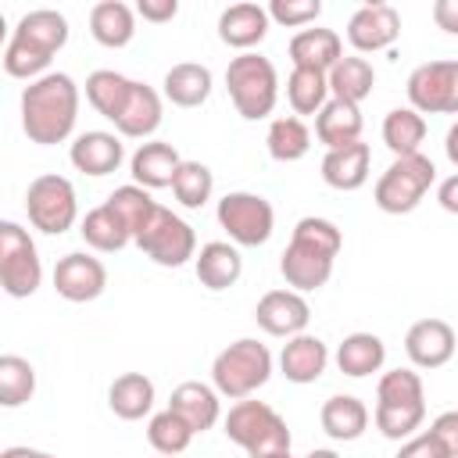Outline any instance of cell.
Returning <instances> with one entry per match:
<instances>
[{
    "mask_svg": "<svg viewBox=\"0 0 458 458\" xmlns=\"http://www.w3.org/2000/svg\"><path fill=\"white\" fill-rule=\"evenodd\" d=\"M107 408L125 419V422H136L143 415H150L154 408V383L143 376V372H122L111 390H107Z\"/></svg>",
    "mask_w": 458,
    "mask_h": 458,
    "instance_id": "obj_32",
    "label": "cell"
},
{
    "mask_svg": "<svg viewBox=\"0 0 458 458\" xmlns=\"http://www.w3.org/2000/svg\"><path fill=\"white\" fill-rule=\"evenodd\" d=\"M79 233H82V240H86L93 250H100V254H114V250H122V247H129V243H132L129 225H125V222L107 208V204H100V208L86 211V218H82Z\"/></svg>",
    "mask_w": 458,
    "mask_h": 458,
    "instance_id": "obj_34",
    "label": "cell"
},
{
    "mask_svg": "<svg viewBox=\"0 0 458 458\" xmlns=\"http://www.w3.org/2000/svg\"><path fill=\"white\" fill-rule=\"evenodd\" d=\"M225 89H229V100L236 107L240 118L247 122H258V118H268L276 100H279V75H276V64L261 54H240L229 61L225 68Z\"/></svg>",
    "mask_w": 458,
    "mask_h": 458,
    "instance_id": "obj_5",
    "label": "cell"
},
{
    "mask_svg": "<svg viewBox=\"0 0 458 458\" xmlns=\"http://www.w3.org/2000/svg\"><path fill=\"white\" fill-rule=\"evenodd\" d=\"M429 433H433V437L444 444V451H447L451 458H458V408H451V411H440V415L433 419Z\"/></svg>",
    "mask_w": 458,
    "mask_h": 458,
    "instance_id": "obj_45",
    "label": "cell"
},
{
    "mask_svg": "<svg viewBox=\"0 0 458 458\" xmlns=\"http://www.w3.org/2000/svg\"><path fill=\"white\" fill-rule=\"evenodd\" d=\"M318 422L326 429V437L333 440H358L365 429H369V408L361 404V397L354 394H333L322 411H318Z\"/></svg>",
    "mask_w": 458,
    "mask_h": 458,
    "instance_id": "obj_29",
    "label": "cell"
},
{
    "mask_svg": "<svg viewBox=\"0 0 458 458\" xmlns=\"http://www.w3.org/2000/svg\"><path fill=\"white\" fill-rule=\"evenodd\" d=\"M344 247V233L336 229V222L308 215L293 225V236L279 258V272L286 279V286H293L297 293L318 290L329 283L333 276V261Z\"/></svg>",
    "mask_w": 458,
    "mask_h": 458,
    "instance_id": "obj_2",
    "label": "cell"
},
{
    "mask_svg": "<svg viewBox=\"0 0 458 458\" xmlns=\"http://www.w3.org/2000/svg\"><path fill=\"white\" fill-rule=\"evenodd\" d=\"M394 458H451V454H447V451H444V444H440V440H437V437L426 429V433L408 437Z\"/></svg>",
    "mask_w": 458,
    "mask_h": 458,
    "instance_id": "obj_44",
    "label": "cell"
},
{
    "mask_svg": "<svg viewBox=\"0 0 458 458\" xmlns=\"http://www.w3.org/2000/svg\"><path fill=\"white\" fill-rule=\"evenodd\" d=\"M68 161L86 172V175H111L118 172V165L125 161V147L114 132H104V129H89V132H79L68 147Z\"/></svg>",
    "mask_w": 458,
    "mask_h": 458,
    "instance_id": "obj_17",
    "label": "cell"
},
{
    "mask_svg": "<svg viewBox=\"0 0 458 458\" xmlns=\"http://www.w3.org/2000/svg\"><path fill=\"white\" fill-rule=\"evenodd\" d=\"M383 361H386V344L376 333H351L336 347V369L344 376H354V379L379 372Z\"/></svg>",
    "mask_w": 458,
    "mask_h": 458,
    "instance_id": "obj_31",
    "label": "cell"
},
{
    "mask_svg": "<svg viewBox=\"0 0 458 458\" xmlns=\"http://www.w3.org/2000/svg\"><path fill=\"white\" fill-rule=\"evenodd\" d=\"M437 200H440V208H444L447 215H458V172L447 175V179L437 186Z\"/></svg>",
    "mask_w": 458,
    "mask_h": 458,
    "instance_id": "obj_48",
    "label": "cell"
},
{
    "mask_svg": "<svg viewBox=\"0 0 458 458\" xmlns=\"http://www.w3.org/2000/svg\"><path fill=\"white\" fill-rule=\"evenodd\" d=\"M254 318L258 326L268 333V336H301L311 322V304L304 301V293L297 290H268L258 308H254Z\"/></svg>",
    "mask_w": 458,
    "mask_h": 458,
    "instance_id": "obj_15",
    "label": "cell"
},
{
    "mask_svg": "<svg viewBox=\"0 0 458 458\" xmlns=\"http://www.w3.org/2000/svg\"><path fill=\"white\" fill-rule=\"evenodd\" d=\"M322 14V4L318 0H272L268 4V18L286 25V29H301V25H311L318 21Z\"/></svg>",
    "mask_w": 458,
    "mask_h": 458,
    "instance_id": "obj_43",
    "label": "cell"
},
{
    "mask_svg": "<svg viewBox=\"0 0 458 458\" xmlns=\"http://www.w3.org/2000/svg\"><path fill=\"white\" fill-rule=\"evenodd\" d=\"M422 140H426V118L415 107H394V111H386V118H383V143L390 147L394 157L419 154Z\"/></svg>",
    "mask_w": 458,
    "mask_h": 458,
    "instance_id": "obj_36",
    "label": "cell"
},
{
    "mask_svg": "<svg viewBox=\"0 0 458 458\" xmlns=\"http://www.w3.org/2000/svg\"><path fill=\"white\" fill-rule=\"evenodd\" d=\"M268 376H272V351L254 336L233 340L211 361V383L229 401H247L254 390L268 383Z\"/></svg>",
    "mask_w": 458,
    "mask_h": 458,
    "instance_id": "obj_4",
    "label": "cell"
},
{
    "mask_svg": "<svg viewBox=\"0 0 458 458\" xmlns=\"http://www.w3.org/2000/svg\"><path fill=\"white\" fill-rule=\"evenodd\" d=\"M215 218L236 247H261V243H268V236L276 229L272 204L261 193H247V190L225 193L215 208Z\"/></svg>",
    "mask_w": 458,
    "mask_h": 458,
    "instance_id": "obj_10",
    "label": "cell"
},
{
    "mask_svg": "<svg viewBox=\"0 0 458 458\" xmlns=\"http://www.w3.org/2000/svg\"><path fill=\"white\" fill-rule=\"evenodd\" d=\"M147 440H150V447H154L157 454L175 458V454H182V451L190 447V440H193V426H190L179 411L165 408V411L150 415V422H147Z\"/></svg>",
    "mask_w": 458,
    "mask_h": 458,
    "instance_id": "obj_39",
    "label": "cell"
},
{
    "mask_svg": "<svg viewBox=\"0 0 458 458\" xmlns=\"http://www.w3.org/2000/svg\"><path fill=\"white\" fill-rule=\"evenodd\" d=\"M211 190H215V175H211L208 165H200V161H182L179 165V172L172 179V193L182 208H190V211L204 208L211 200Z\"/></svg>",
    "mask_w": 458,
    "mask_h": 458,
    "instance_id": "obj_40",
    "label": "cell"
},
{
    "mask_svg": "<svg viewBox=\"0 0 458 458\" xmlns=\"http://www.w3.org/2000/svg\"><path fill=\"white\" fill-rule=\"evenodd\" d=\"M193 268H197L200 286H208V290H229L240 279V272H243V258H240L236 243L211 240V243H204L197 250Z\"/></svg>",
    "mask_w": 458,
    "mask_h": 458,
    "instance_id": "obj_27",
    "label": "cell"
},
{
    "mask_svg": "<svg viewBox=\"0 0 458 458\" xmlns=\"http://www.w3.org/2000/svg\"><path fill=\"white\" fill-rule=\"evenodd\" d=\"M268 7L261 4H229L218 14V39L240 54H250V47H258L268 36Z\"/></svg>",
    "mask_w": 458,
    "mask_h": 458,
    "instance_id": "obj_18",
    "label": "cell"
},
{
    "mask_svg": "<svg viewBox=\"0 0 458 458\" xmlns=\"http://www.w3.org/2000/svg\"><path fill=\"white\" fill-rule=\"evenodd\" d=\"M11 39H21L32 50L54 57L68 43V18L61 11H54V7H36V11H29V14L18 18Z\"/></svg>",
    "mask_w": 458,
    "mask_h": 458,
    "instance_id": "obj_22",
    "label": "cell"
},
{
    "mask_svg": "<svg viewBox=\"0 0 458 458\" xmlns=\"http://www.w3.org/2000/svg\"><path fill=\"white\" fill-rule=\"evenodd\" d=\"M376 86V72L365 57H340L329 72V97L347 100V104H361Z\"/></svg>",
    "mask_w": 458,
    "mask_h": 458,
    "instance_id": "obj_35",
    "label": "cell"
},
{
    "mask_svg": "<svg viewBox=\"0 0 458 458\" xmlns=\"http://www.w3.org/2000/svg\"><path fill=\"white\" fill-rule=\"evenodd\" d=\"M125 225H129V233H132V240H136V233L143 229V222L154 215V208H157V200L150 197V190H143V186H136V182H129V186H118L107 200H104Z\"/></svg>",
    "mask_w": 458,
    "mask_h": 458,
    "instance_id": "obj_42",
    "label": "cell"
},
{
    "mask_svg": "<svg viewBox=\"0 0 458 458\" xmlns=\"http://www.w3.org/2000/svg\"><path fill=\"white\" fill-rule=\"evenodd\" d=\"M154 265L161 268H179L186 265L190 258H197V236H193V225L182 222L179 215H172L168 208H154V215L143 222V229L136 233L132 240Z\"/></svg>",
    "mask_w": 458,
    "mask_h": 458,
    "instance_id": "obj_8",
    "label": "cell"
},
{
    "mask_svg": "<svg viewBox=\"0 0 458 458\" xmlns=\"http://www.w3.org/2000/svg\"><path fill=\"white\" fill-rule=\"evenodd\" d=\"M225 437L243 447L250 458H268L276 451H290V429L283 422V415L265 404V401H236L229 408V415L222 419Z\"/></svg>",
    "mask_w": 458,
    "mask_h": 458,
    "instance_id": "obj_6",
    "label": "cell"
},
{
    "mask_svg": "<svg viewBox=\"0 0 458 458\" xmlns=\"http://www.w3.org/2000/svg\"><path fill=\"white\" fill-rule=\"evenodd\" d=\"M268 458H293L290 451H276V454H268Z\"/></svg>",
    "mask_w": 458,
    "mask_h": 458,
    "instance_id": "obj_52",
    "label": "cell"
},
{
    "mask_svg": "<svg viewBox=\"0 0 458 458\" xmlns=\"http://www.w3.org/2000/svg\"><path fill=\"white\" fill-rule=\"evenodd\" d=\"M304 458H340L336 451H329V447H315V451H308Z\"/></svg>",
    "mask_w": 458,
    "mask_h": 458,
    "instance_id": "obj_51",
    "label": "cell"
},
{
    "mask_svg": "<svg viewBox=\"0 0 458 458\" xmlns=\"http://www.w3.org/2000/svg\"><path fill=\"white\" fill-rule=\"evenodd\" d=\"M43 283V265L32 236L18 222H0V286L7 297H32Z\"/></svg>",
    "mask_w": 458,
    "mask_h": 458,
    "instance_id": "obj_11",
    "label": "cell"
},
{
    "mask_svg": "<svg viewBox=\"0 0 458 458\" xmlns=\"http://www.w3.org/2000/svg\"><path fill=\"white\" fill-rule=\"evenodd\" d=\"M32 394H36V369L18 354H4L0 358V404L18 408Z\"/></svg>",
    "mask_w": 458,
    "mask_h": 458,
    "instance_id": "obj_41",
    "label": "cell"
},
{
    "mask_svg": "<svg viewBox=\"0 0 458 458\" xmlns=\"http://www.w3.org/2000/svg\"><path fill=\"white\" fill-rule=\"evenodd\" d=\"M179 165H182L179 150H175L172 143H165V140H147V143H140L136 154H132V161H129L132 179H136V186H143V190L172 186Z\"/></svg>",
    "mask_w": 458,
    "mask_h": 458,
    "instance_id": "obj_21",
    "label": "cell"
},
{
    "mask_svg": "<svg viewBox=\"0 0 458 458\" xmlns=\"http://www.w3.org/2000/svg\"><path fill=\"white\" fill-rule=\"evenodd\" d=\"M129 86L132 79H125L122 72H111V68H97L89 79H86V100L93 104L97 114H104L107 122L118 118L125 97H129Z\"/></svg>",
    "mask_w": 458,
    "mask_h": 458,
    "instance_id": "obj_38",
    "label": "cell"
},
{
    "mask_svg": "<svg viewBox=\"0 0 458 458\" xmlns=\"http://www.w3.org/2000/svg\"><path fill=\"white\" fill-rule=\"evenodd\" d=\"M408 107L419 114H458V61H426L408 75Z\"/></svg>",
    "mask_w": 458,
    "mask_h": 458,
    "instance_id": "obj_12",
    "label": "cell"
},
{
    "mask_svg": "<svg viewBox=\"0 0 458 458\" xmlns=\"http://www.w3.org/2000/svg\"><path fill=\"white\" fill-rule=\"evenodd\" d=\"M218 397H222V394H218L215 386L197 383V379H186V383H179V386L172 390L168 408L179 411V415L193 426V433H204V429H211V426L222 419V401H218Z\"/></svg>",
    "mask_w": 458,
    "mask_h": 458,
    "instance_id": "obj_23",
    "label": "cell"
},
{
    "mask_svg": "<svg viewBox=\"0 0 458 458\" xmlns=\"http://www.w3.org/2000/svg\"><path fill=\"white\" fill-rule=\"evenodd\" d=\"M401 36V14L390 4H361L347 21V43L358 54L390 50Z\"/></svg>",
    "mask_w": 458,
    "mask_h": 458,
    "instance_id": "obj_14",
    "label": "cell"
},
{
    "mask_svg": "<svg viewBox=\"0 0 458 458\" xmlns=\"http://www.w3.org/2000/svg\"><path fill=\"white\" fill-rule=\"evenodd\" d=\"M433 21H437V29L458 36V0H437L433 4Z\"/></svg>",
    "mask_w": 458,
    "mask_h": 458,
    "instance_id": "obj_47",
    "label": "cell"
},
{
    "mask_svg": "<svg viewBox=\"0 0 458 458\" xmlns=\"http://www.w3.org/2000/svg\"><path fill=\"white\" fill-rule=\"evenodd\" d=\"M444 154H447V161L458 168V122L447 129V136H444Z\"/></svg>",
    "mask_w": 458,
    "mask_h": 458,
    "instance_id": "obj_49",
    "label": "cell"
},
{
    "mask_svg": "<svg viewBox=\"0 0 458 458\" xmlns=\"http://www.w3.org/2000/svg\"><path fill=\"white\" fill-rule=\"evenodd\" d=\"M107 286V268L100 258L86 254V250H72L64 258H57L54 265V290L72 301V304H86L97 301Z\"/></svg>",
    "mask_w": 458,
    "mask_h": 458,
    "instance_id": "obj_13",
    "label": "cell"
},
{
    "mask_svg": "<svg viewBox=\"0 0 458 458\" xmlns=\"http://www.w3.org/2000/svg\"><path fill=\"white\" fill-rule=\"evenodd\" d=\"M157 125H161V97H157V89L132 79L129 97H125V104H122V111L114 118V129L122 136H129V140H147V136L157 132Z\"/></svg>",
    "mask_w": 458,
    "mask_h": 458,
    "instance_id": "obj_19",
    "label": "cell"
},
{
    "mask_svg": "<svg viewBox=\"0 0 458 458\" xmlns=\"http://www.w3.org/2000/svg\"><path fill=\"white\" fill-rule=\"evenodd\" d=\"M286 100L293 114H318L329 104V75L311 68H293L286 79Z\"/></svg>",
    "mask_w": 458,
    "mask_h": 458,
    "instance_id": "obj_37",
    "label": "cell"
},
{
    "mask_svg": "<svg viewBox=\"0 0 458 458\" xmlns=\"http://www.w3.org/2000/svg\"><path fill=\"white\" fill-rule=\"evenodd\" d=\"M25 211H29V222L47 233V236H61L75 225L79 218V200H75V186L64 179V175H36L25 190Z\"/></svg>",
    "mask_w": 458,
    "mask_h": 458,
    "instance_id": "obj_9",
    "label": "cell"
},
{
    "mask_svg": "<svg viewBox=\"0 0 458 458\" xmlns=\"http://www.w3.org/2000/svg\"><path fill=\"white\" fill-rule=\"evenodd\" d=\"M136 14H140L143 21L161 25V21H172V18L179 14V4H175V0H140V4H136Z\"/></svg>",
    "mask_w": 458,
    "mask_h": 458,
    "instance_id": "obj_46",
    "label": "cell"
},
{
    "mask_svg": "<svg viewBox=\"0 0 458 458\" xmlns=\"http://www.w3.org/2000/svg\"><path fill=\"white\" fill-rule=\"evenodd\" d=\"M39 451L36 447H7V451H0V458H36Z\"/></svg>",
    "mask_w": 458,
    "mask_h": 458,
    "instance_id": "obj_50",
    "label": "cell"
},
{
    "mask_svg": "<svg viewBox=\"0 0 458 458\" xmlns=\"http://www.w3.org/2000/svg\"><path fill=\"white\" fill-rule=\"evenodd\" d=\"M161 458H165V454H161Z\"/></svg>",
    "mask_w": 458,
    "mask_h": 458,
    "instance_id": "obj_54",
    "label": "cell"
},
{
    "mask_svg": "<svg viewBox=\"0 0 458 458\" xmlns=\"http://www.w3.org/2000/svg\"><path fill=\"white\" fill-rule=\"evenodd\" d=\"M369 143H347V147H336V150H326L322 157V179L326 186L340 190V193H351V190H361L365 179H369Z\"/></svg>",
    "mask_w": 458,
    "mask_h": 458,
    "instance_id": "obj_24",
    "label": "cell"
},
{
    "mask_svg": "<svg viewBox=\"0 0 458 458\" xmlns=\"http://www.w3.org/2000/svg\"><path fill=\"white\" fill-rule=\"evenodd\" d=\"M161 86H165V97L175 107H200L211 97V68L208 64H197V61L172 64L165 72V82Z\"/></svg>",
    "mask_w": 458,
    "mask_h": 458,
    "instance_id": "obj_30",
    "label": "cell"
},
{
    "mask_svg": "<svg viewBox=\"0 0 458 458\" xmlns=\"http://www.w3.org/2000/svg\"><path fill=\"white\" fill-rule=\"evenodd\" d=\"M454 347H458L454 329L444 318H419L404 333V354H408V361L415 369H440V365H447Z\"/></svg>",
    "mask_w": 458,
    "mask_h": 458,
    "instance_id": "obj_16",
    "label": "cell"
},
{
    "mask_svg": "<svg viewBox=\"0 0 458 458\" xmlns=\"http://www.w3.org/2000/svg\"><path fill=\"white\" fill-rule=\"evenodd\" d=\"M361 125H365L361 107L347 104V100H336V97H329V104L315 114V136H318V143H326V150L358 143L361 140Z\"/></svg>",
    "mask_w": 458,
    "mask_h": 458,
    "instance_id": "obj_26",
    "label": "cell"
},
{
    "mask_svg": "<svg viewBox=\"0 0 458 458\" xmlns=\"http://www.w3.org/2000/svg\"><path fill=\"white\" fill-rule=\"evenodd\" d=\"M265 147H268V157L272 161L290 165V161H301L311 150V132H308L304 118L283 114V118H272L268 136H265Z\"/></svg>",
    "mask_w": 458,
    "mask_h": 458,
    "instance_id": "obj_33",
    "label": "cell"
},
{
    "mask_svg": "<svg viewBox=\"0 0 458 458\" xmlns=\"http://www.w3.org/2000/svg\"><path fill=\"white\" fill-rule=\"evenodd\" d=\"M433 179H437V168L422 150L408 154V157H394L390 168L376 179L372 200L386 215H408V211H415L422 204V197L429 193Z\"/></svg>",
    "mask_w": 458,
    "mask_h": 458,
    "instance_id": "obj_7",
    "label": "cell"
},
{
    "mask_svg": "<svg viewBox=\"0 0 458 458\" xmlns=\"http://www.w3.org/2000/svg\"><path fill=\"white\" fill-rule=\"evenodd\" d=\"M286 50H290L293 68H311V72H326V75L344 57V43L333 29H301Z\"/></svg>",
    "mask_w": 458,
    "mask_h": 458,
    "instance_id": "obj_25",
    "label": "cell"
},
{
    "mask_svg": "<svg viewBox=\"0 0 458 458\" xmlns=\"http://www.w3.org/2000/svg\"><path fill=\"white\" fill-rule=\"evenodd\" d=\"M89 36L107 47V50H118V47H129L132 36H136V11L122 0H100L93 4L89 11Z\"/></svg>",
    "mask_w": 458,
    "mask_h": 458,
    "instance_id": "obj_28",
    "label": "cell"
},
{
    "mask_svg": "<svg viewBox=\"0 0 458 458\" xmlns=\"http://www.w3.org/2000/svg\"><path fill=\"white\" fill-rule=\"evenodd\" d=\"M36 458H54V454H47V451H39V454H36Z\"/></svg>",
    "mask_w": 458,
    "mask_h": 458,
    "instance_id": "obj_53",
    "label": "cell"
},
{
    "mask_svg": "<svg viewBox=\"0 0 458 458\" xmlns=\"http://www.w3.org/2000/svg\"><path fill=\"white\" fill-rule=\"evenodd\" d=\"M79 118V86L64 72H47L21 89V129L32 143H64Z\"/></svg>",
    "mask_w": 458,
    "mask_h": 458,
    "instance_id": "obj_1",
    "label": "cell"
},
{
    "mask_svg": "<svg viewBox=\"0 0 458 458\" xmlns=\"http://www.w3.org/2000/svg\"><path fill=\"white\" fill-rule=\"evenodd\" d=\"M426 419V390L419 372L411 369H390L379 376L376 386V411L372 422L386 440H408Z\"/></svg>",
    "mask_w": 458,
    "mask_h": 458,
    "instance_id": "obj_3",
    "label": "cell"
},
{
    "mask_svg": "<svg viewBox=\"0 0 458 458\" xmlns=\"http://www.w3.org/2000/svg\"><path fill=\"white\" fill-rule=\"evenodd\" d=\"M329 365V347L326 340L311 336V333H301V336H290L279 351V369L290 383L304 386V383H315Z\"/></svg>",
    "mask_w": 458,
    "mask_h": 458,
    "instance_id": "obj_20",
    "label": "cell"
}]
</instances>
